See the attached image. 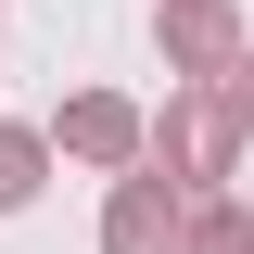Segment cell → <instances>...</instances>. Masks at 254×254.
<instances>
[{
    "mask_svg": "<svg viewBox=\"0 0 254 254\" xmlns=\"http://www.w3.org/2000/svg\"><path fill=\"white\" fill-rule=\"evenodd\" d=\"M242 115H229V89H165V115H153V165L190 190V203H216L229 178H242Z\"/></svg>",
    "mask_w": 254,
    "mask_h": 254,
    "instance_id": "6da1fadb",
    "label": "cell"
},
{
    "mask_svg": "<svg viewBox=\"0 0 254 254\" xmlns=\"http://www.w3.org/2000/svg\"><path fill=\"white\" fill-rule=\"evenodd\" d=\"M51 153H64V165H89V178H127V165H153V115H140L127 89H64Z\"/></svg>",
    "mask_w": 254,
    "mask_h": 254,
    "instance_id": "7a4b0ae2",
    "label": "cell"
},
{
    "mask_svg": "<svg viewBox=\"0 0 254 254\" xmlns=\"http://www.w3.org/2000/svg\"><path fill=\"white\" fill-rule=\"evenodd\" d=\"M153 51L178 89H229V64L254 51L242 38V0H153Z\"/></svg>",
    "mask_w": 254,
    "mask_h": 254,
    "instance_id": "3957f363",
    "label": "cell"
},
{
    "mask_svg": "<svg viewBox=\"0 0 254 254\" xmlns=\"http://www.w3.org/2000/svg\"><path fill=\"white\" fill-rule=\"evenodd\" d=\"M178 242H190V190L165 165H127L102 190V254H178Z\"/></svg>",
    "mask_w": 254,
    "mask_h": 254,
    "instance_id": "277c9868",
    "label": "cell"
},
{
    "mask_svg": "<svg viewBox=\"0 0 254 254\" xmlns=\"http://www.w3.org/2000/svg\"><path fill=\"white\" fill-rule=\"evenodd\" d=\"M51 178V127H0V216H26Z\"/></svg>",
    "mask_w": 254,
    "mask_h": 254,
    "instance_id": "5b68a950",
    "label": "cell"
},
{
    "mask_svg": "<svg viewBox=\"0 0 254 254\" xmlns=\"http://www.w3.org/2000/svg\"><path fill=\"white\" fill-rule=\"evenodd\" d=\"M178 254H254V203H242V190L190 203V242H178Z\"/></svg>",
    "mask_w": 254,
    "mask_h": 254,
    "instance_id": "8992f818",
    "label": "cell"
},
{
    "mask_svg": "<svg viewBox=\"0 0 254 254\" xmlns=\"http://www.w3.org/2000/svg\"><path fill=\"white\" fill-rule=\"evenodd\" d=\"M229 115H242V140H254V51L229 64Z\"/></svg>",
    "mask_w": 254,
    "mask_h": 254,
    "instance_id": "52a82bcc",
    "label": "cell"
}]
</instances>
